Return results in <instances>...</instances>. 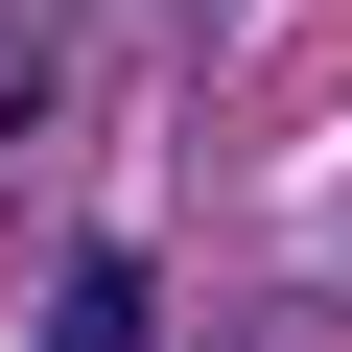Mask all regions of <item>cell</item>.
Listing matches in <instances>:
<instances>
[{"label":"cell","instance_id":"1","mask_svg":"<svg viewBox=\"0 0 352 352\" xmlns=\"http://www.w3.org/2000/svg\"><path fill=\"white\" fill-rule=\"evenodd\" d=\"M24 352H164V282H141V235H71V282H47V329Z\"/></svg>","mask_w":352,"mask_h":352}]
</instances>
